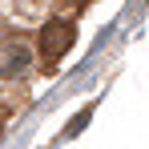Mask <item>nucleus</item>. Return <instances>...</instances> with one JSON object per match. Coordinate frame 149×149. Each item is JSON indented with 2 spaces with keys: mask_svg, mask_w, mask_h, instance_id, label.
I'll return each mask as SVG.
<instances>
[{
  "mask_svg": "<svg viewBox=\"0 0 149 149\" xmlns=\"http://www.w3.org/2000/svg\"><path fill=\"white\" fill-rule=\"evenodd\" d=\"M77 45V28L73 20H49V24L40 28V36H36V49H40V56L49 61V65H56L65 52Z\"/></svg>",
  "mask_w": 149,
  "mask_h": 149,
  "instance_id": "nucleus-1",
  "label": "nucleus"
},
{
  "mask_svg": "<svg viewBox=\"0 0 149 149\" xmlns=\"http://www.w3.org/2000/svg\"><path fill=\"white\" fill-rule=\"evenodd\" d=\"M32 65V52H28V45H4L0 49V77H20Z\"/></svg>",
  "mask_w": 149,
  "mask_h": 149,
  "instance_id": "nucleus-2",
  "label": "nucleus"
},
{
  "mask_svg": "<svg viewBox=\"0 0 149 149\" xmlns=\"http://www.w3.org/2000/svg\"><path fill=\"white\" fill-rule=\"evenodd\" d=\"M89 117H93V109H85V113H77L73 121H69V129H65V137H77L85 125H89Z\"/></svg>",
  "mask_w": 149,
  "mask_h": 149,
  "instance_id": "nucleus-3",
  "label": "nucleus"
},
{
  "mask_svg": "<svg viewBox=\"0 0 149 149\" xmlns=\"http://www.w3.org/2000/svg\"><path fill=\"white\" fill-rule=\"evenodd\" d=\"M4 121H8V105H0V129H4Z\"/></svg>",
  "mask_w": 149,
  "mask_h": 149,
  "instance_id": "nucleus-4",
  "label": "nucleus"
},
{
  "mask_svg": "<svg viewBox=\"0 0 149 149\" xmlns=\"http://www.w3.org/2000/svg\"><path fill=\"white\" fill-rule=\"evenodd\" d=\"M77 4H89V0H77Z\"/></svg>",
  "mask_w": 149,
  "mask_h": 149,
  "instance_id": "nucleus-5",
  "label": "nucleus"
}]
</instances>
